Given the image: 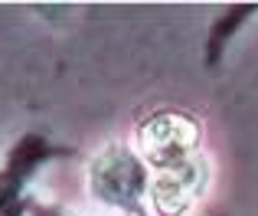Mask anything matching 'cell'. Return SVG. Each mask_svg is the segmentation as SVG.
<instances>
[{"label": "cell", "instance_id": "7a4b0ae2", "mask_svg": "<svg viewBox=\"0 0 258 216\" xmlns=\"http://www.w3.org/2000/svg\"><path fill=\"white\" fill-rule=\"evenodd\" d=\"M69 157H79L76 147L59 144L43 131L17 134L4 154V164H0V216H30L33 180L39 177L43 167Z\"/></svg>", "mask_w": 258, "mask_h": 216}, {"label": "cell", "instance_id": "8992f818", "mask_svg": "<svg viewBox=\"0 0 258 216\" xmlns=\"http://www.w3.org/2000/svg\"><path fill=\"white\" fill-rule=\"evenodd\" d=\"M30 216H69V213H66L62 206H56V203H43V200H33Z\"/></svg>", "mask_w": 258, "mask_h": 216}, {"label": "cell", "instance_id": "3957f363", "mask_svg": "<svg viewBox=\"0 0 258 216\" xmlns=\"http://www.w3.org/2000/svg\"><path fill=\"white\" fill-rule=\"evenodd\" d=\"M134 147L151 171H164L203 154V125L193 112L183 108H154L134 128Z\"/></svg>", "mask_w": 258, "mask_h": 216}, {"label": "cell", "instance_id": "6da1fadb", "mask_svg": "<svg viewBox=\"0 0 258 216\" xmlns=\"http://www.w3.org/2000/svg\"><path fill=\"white\" fill-rule=\"evenodd\" d=\"M151 180L154 171L134 144L111 141L88 160V193L95 203L124 216H151Z\"/></svg>", "mask_w": 258, "mask_h": 216}, {"label": "cell", "instance_id": "5b68a950", "mask_svg": "<svg viewBox=\"0 0 258 216\" xmlns=\"http://www.w3.org/2000/svg\"><path fill=\"white\" fill-rule=\"evenodd\" d=\"M252 13H258V4L229 7V10L216 20L213 30H209V36H206V66H216V63H219V56H222V49H226V43L232 39V33L239 30V23H245Z\"/></svg>", "mask_w": 258, "mask_h": 216}, {"label": "cell", "instance_id": "277c9868", "mask_svg": "<svg viewBox=\"0 0 258 216\" xmlns=\"http://www.w3.org/2000/svg\"><path fill=\"white\" fill-rule=\"evenodd\" d=\"M209 187V160L203 154L183 164L154 171L151 180V216H186Z\"/></svg>", "mask_w": 258, "mask_h": 216}]
</instances>
